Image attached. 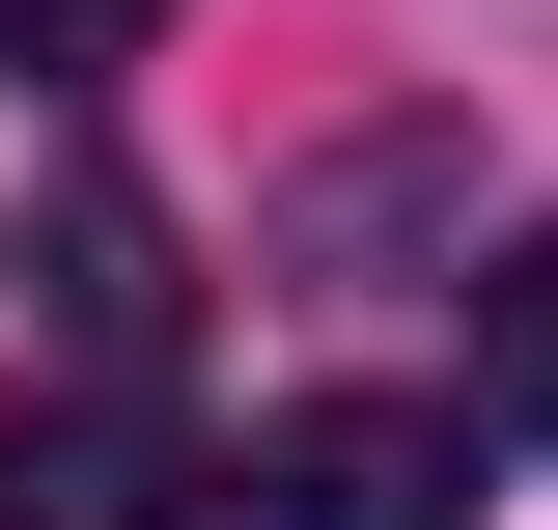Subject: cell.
<instances>
[{"mask_svg": "<svg viewBox=\"0 0 558 530\" xmlns=\"http://www.w3.org/2000/svg\"><path fill=\"white\" fill-rule=\"evenodd\" d=\"M28 308H57V363H168V196L140 168H57L28 196Z\"/></svg>", "mask_w": 558, "mask_h": 530, "instance_id": "obj_2", "label": "cell"}, {"mask_svg": "<svg viewBox=\"0 0 558 530\" xmlns=\"http://www.w3.org/2000/svg\"><path fill=\"white\" fill-rule=\"evenodd\" d=\"M140 503H168V447H140V363H112V392L28 447V530H140Z\"/></svg>", "mask_w": 558, "mask_h": 530, "instance_id": "obj_3", "label": "cell"}, {"mask_svg": "<svg viewBox=\"0 0 558 530\" xmlns=\"http://www.w3.org/2000/svg\"><path fill=\"white\" fill-rule=\"evenodd\" d=\"M475 419H531V447H558V224H531V252H475Z\"/></svg>", "mask_w": 558, "mask_h": 530, "instance_id": "obj_4", "label": "cell"}, {"mask_svg": "<svg viewBox=\"0 0 558 530\" xmlns=\"http://www.w3.org/2000/svg\"><path fill=\"white\" fill-rule=\"evenodd\" d=\"M0 28H28V57H140L168 0H0Z\"/></svg>", "mask_w": 558, "mask_h": 530, "instance_id": "obj_5", "label": "cell"}, {"mask_svg": "<svg viewBox=\"0 0 558 530\" xmlns=\"http://www.w3.org/2000/svg\"><path fill=\"white\" fill-rule=\"evenodd\" d=\"M223 530H475V419H418V392H307L223 447Z\"/></svg>", "mask_w": 558, "mask_h": 530, "instance_id": "obj_1", "label": "cell"}]
</instances>
